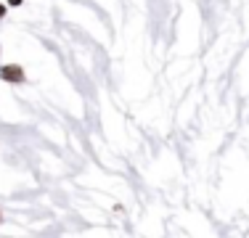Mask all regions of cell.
Masks as SVG:
<instances>
[{"label":"cell","instance_id":"cell-1","mask_svg":"<svg viewBox=\"0 0 249 238\" xmlns=\"http://www.w3.org/2000/svg\"><path fill=\"white\" fill-rule=\"evenodd\" d=\"M3 80L21 82V80H24V71H21V67H3Z\"/></svg>","mask_w":249,"mask_h":238},{"label":"cell","instance_id":"cell-2","mask_svg":"<svg viewBox=\"0 0 249 238\" xmlns=\"http://www.w3.org/2000/svg\"><path fill=\"white\" fill-rule=\"evenodd\" d=\"M8 3H11V5H19V3H21V0H8Z\"/></svg>","mask_w":249,"mask_h":238},{"label":"cell","instance_id":"cell-3","mask_svg":"<svg viewBox=\"0 0 249 238\" xmlns=\"http://www.w3.org/2000/svg\"><path fill=\"white\" fill-rule=\"evenodd\" d=\"M3 14H5V8H3V5H0V16H3Z\"/></svg>","mask_w":249,"mask_h":238}]
</instances>
